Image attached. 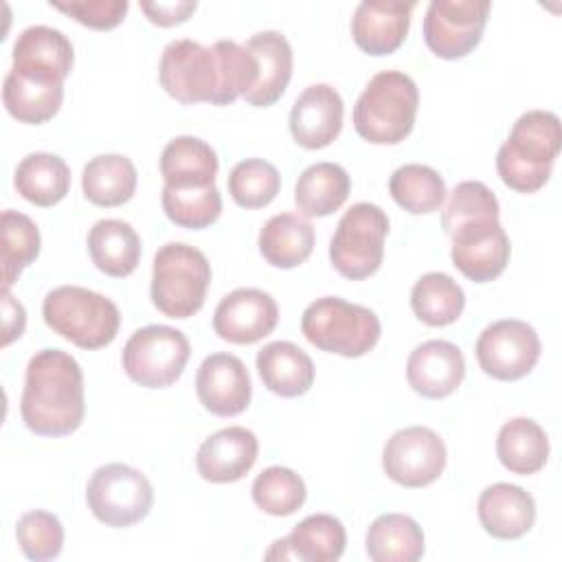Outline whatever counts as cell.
I'll return each instance as SVG.
<instances>
[{
    "label": "cell",
    "mask_w": 562,
    "mask_h": 562,
    "mask_svg": "<svg viewBox=\"0 0 562 562\" xmlns=\"http://www.w3.org/2000/svg\"><path fill=\"white\" fill-rule=\"evenodd\" d=\"M24 426L40 437H66L86 415L83 371L61 349H40L26 364L20 397Z\"/></svg>",
    "instance_id": "1"
},
{
    "label": "cell",
    "mask_w": 562,
    "mask_h": 562,
    "mask_svg": "<svg viewBox=\"0 0 562 562\" xmlns=\"http://www.w3.org/2000/svg\"><path fill=\"white\" fill-rule=\"evenodd\" d=\"M560 147L562 127L558 114L529 110L518 116L507 140L498 147L496 171L509 189L536 193L549 182Z\"/></svg>",
    "instance_id": "2"
},
{
    "label": "cell",
    "mask_w": 562,
    "mask_h": 562,
    "mask_svg": "<svg viewBox=\"0 0 562 562\" xmlns=\"http://www.w3.org/2000/svg\"><path fill=\"white\" fill-rule=\"evenodd\" d=\"M419 90L402 70L373 75L353 105L356 132L373 145H397L415 125Z\"/></svg>",
    "instance_id": "3"
},
{
    "label": "cell",
    "mask_w": 562,
    "mask_h": 562,
    "mask_svg": "<svg viewBox=\"0 0 562 562\" xmlns=\"http://www.w3.org/2000/svg\"><path fill=\"white\" fill-rule=\"evenodd\" d=\"M44 323L79 349L108 347L121 325L116 303L81 285H59L44 296Z\"/></svg>",
    "instance_id": "4"
},
{
    "label": "cell",
    "mask_w": 562,
    "mask_h": 562,
    "mask_svg": "<svg viewBox=\"0 0 562 562\" xmlns=\"http://www.w3.org/2000/svg\"><path fill=\"white\" fill-rule=\"evenodd\" d=\"M211 283L206 255L189 244L169 241L154 255L151 303L169 318H189L204 305Z\"/></svg>",
    "instance_id": "5"
},
{
    "label": "cell",
    "mask_w": 562,
    "mask_h": 562,
    "mask_svg": "<svg viewBox=\"0 0 562 562\" xmlns=\"http://www.w3.org/2000/svg\"><path fill=\"white\" fill-rule=\"evenodd\" d=\"M301 331L321 351L360 358L378 345L382 327L373 310L340 296H323L305 307Z\"/></svg>",
    "instance_id": "6"
},
{
    "label": "cell",
    "mask_w": 562,
    "mask_h": 562,
    "mask_svg": "<svg viewBox=\"0 0 562 562\" xmlns=\"http://www.w3.org/2000/svg\"><path fill=\"white\" fill-rule=\"evenodd\" d=\"M386 235L389 217L378 204H351L338 220V226L329 241L331 266L338 270V274L351 281L375 274L384 259Z\"/></svg>",
    "instance_id": "7"
},
{
    "label": "cell",
    "mask_w": 562,
    "mask_h": 562,
    "mask_svg": "<svg viewBox=\"0 0 562 562\" xmlns=\"http://www.w3.org/2000/svg\"><path fill=\"white\" fill-rule=\"evenodd\" d=\"M191 356L189 338L169 325L136 329L123 347L125 375L145 389H167L184 371Z\"/></svg>",
    "instance_id": "8"
},
{
    "label": "cell",
    "mask_w": 562,
    "mask_h": 562,
    "mask_svg": "<svg viewBox=\"0 0 562 562\" xmlns=\"http://www.w3.org/2000/svg\"><path fill=\"white\" fill-rule=\"evenodd\" d=\"M86 501L99 522L132 527L149 514L154 487L140 470L127 463H105L92 472L86 485Z\"/></svg>",
    "instance_id": "9"
},
{
    "label": "cell",
    "mask_w": 562,
    "mask_h": 562,
    "mask_svg": "<svg viewBox=\"0 0 562 562\" xmlns=\"http://www.w3.org/2000/svg\"><path fill=\"white\" fill-rule=\"evenodd\" d=\"M158 79L165 92L184 105H215L222 88L217 53L213 46H204L189 37L173 40L162 48Z\"/></svg>",
    "instance_id": "10"
},
{
    "label": "cell",
    "mask_w": 562,
    "mask_h": 562,
    "mask_svg": "<svg viewBox=\"0 0 562 562\" xmlns=\"http://www.w3.org/2000/svg\"><path fill=\"white\" fill-rule=\"evenodd\" d=\"M487 0H432L424 15V42L441 59L470 55L485 31Z\"/></svg>",
    "instance_id": "11"
},
{
    "label": "cell",
    "mask_w": 562,
    "mask_h": 562,
    "mask_svg": "<svg viewBox=\"0 0 562 562\" xmlns=\"http://www.w3.org/2000/svg\"><path fill=\"white\" fill-rule=\"evenodd\" d=\"M474 351L485 375L512 382L525 378L538 364L542 345L529 323L501 318L481 331Z\"/></svg>",
    "instance_id": "12"
},
{
    "label": "cell",
    "mask_w": 562,
    "mask_h": 562,
    "mask_svg": "<svg viewBox=\"0 0 562 562\" xmlns=\"http://www.w3.org/2000/svg\"><path fill=\"white\" fill-rule=\"evenodd\" d=\"M446 443L428 426H408L391 435L382 450L384 474L402 487H426L446 468Z\"/></svg>",
    "instance_id": "13"
},
{
    "label": "cell",
    "mask_w": 562,
    "mask_h": 562,
    "mask_svg": "<svg viewBox=\"0 0 562 562\" xmlns=\"http://www.w3.org/2000/svg\"><path fill=\"white\" fill-rule=\"evenodd\" d=\"M448 237L452 239V266L470 281L487 283L505 272L512 244L498 220L463 224Z\"/></svg>",
    "instance_id": "14"
},
{
    "label": "cell",
    "mask_w": 562,
    "mask_h": 562,
    "mask_svg": "<svg viewBox=\"0 0 562 562\" xmlns=\"http://www.w3.org/2000/svg\"><path fill=\"white\" fill-rule=\"evenodd\" d=\"M64 81L66 77L50 68L13 64L2 83V103L15 121L42 125L59 112Z\"/></svg>",
    "instance_id": "15"
},
{
    "label": "cell",
    "mask_w": 562,
    "mask_h": 562,
    "mask_svg": "<svg viewBox=\"0 0 562 562\" xmlns=\"http://www.w3.org/2000/svg\"><path fill=\"white\" fill-rule=\"evenodd\" d=\"M279 323L277 301L259 288H237L215 307L213 329L233 345H252L270 336Z\"/></svg>",
    "instance_id": "16"
},
{
    "label": "cell",
    "mask_w": 562,
    "mask_h": 562,
    "mask_svg": "<svg viewBox=\"0 0 562 562\" xmlns=\"http://www.w3.org/2000/svg\"><path fill=\"white\" fill-rule=\"evenodd\" d=\"M195 393L200 404L217 417L244 413L252 397V384L246 364L233 353H211L195 373Z\"/></svg>",
    "instance_id": "17"
},
{
    "label": "cell",
    "mask_w": 562,
    "mask_h": 562,
    "mask_svg": "<svg viewBox=\"0 0 562 562\" xmlns=\"http://www.w3.org/2000/svg\"><path fill=\"white\" fill-rule=\"evenodd\" d=\"M345 103L329 83L307 86L290 110V134L305 149L331 145L342 130Z\"/></svg>",
    "instance_id": "18"
},
{
    "label": "cell",
    "mask_w": 562,
    "mask_h": 562,
    "mask_svg": "<svg viewBox=\"0 0 562 562\" xmlns=\"http://www.w3.org/2000/svg\"><path fill=\"white\" fill-rule=\"evenodd\" d=\"M465 378L461 349L450 340H426L417 345L406 360V380L411 389L428 400L452 395Z\"/></svg>",
    "instance_id": "19"
},
{
    "label": "cell",
    "mask_w": 562,
    "mask_h": 562,
    "mask_svg": "<svg viewBox=\"0 0 562 562\" xmlns=\"http://www.w3.org/2000/svg\"><path fill=\"white\" fill-rule=\"evenodd\" d=\"M415 2L364 0L351 18V35L360 50L373 57L395 53L408 33Z\"/></svg>",
    "instance_id": "20"
},
{
    "label": "cell",
    "mask_w": 562,
    "mask_h": 562,
    "mask_svg": "<svg viewBox=\"0 0 562 562\" xmlns=\"http://www.w3.org/2000/svg\"><path fill=\"white\" fill-rule=\"evenodd\" d=\"M257 454V435L244 426H228L202 441L195 454V468L204 481L235 483L252 470Z\"/></svg>",
    "instance_id": "21"
},
{
    "label": "cell",
    "mask_w": 562,
    "mask_h": 562,
    "mask_svg": "<svg viewBox=\"0 0 562 562\" xmlns=\"http://www.w3.org/2000/svg\"><path fill=\"white\" fill-rule=\"evenodd\" d=\"M347 531L345 525L329 514H312L303 518L290 536L274 540L266 553L268 560L292 558L303 562H336L345 553Z\"/></svg>",
    "instance_id": "22"
},
{
    "label": "cell",
    "mask_w": 562,
    "mask_h": 562,
    "mask_svg": "<svg viewBox=\"0 0 562 562\" xmlns=\"http://www.w3.org/2000/svg\"><path fill=\"white\" fill-rule=\"evenodd\" d=\"M476 514L492 538L516 540L533 527L536 501L520 485L494 483L481 492Z\"/></svg>",
    "instance_id": "23"
},
{
    "label": "cell",
    "mask_w": 562,
    "mask_h": 562,
    "mask_svg": "<svg viewBox=\"0 0 562 562\" xmlns=\"http://www.w3.org/2000/svg\"><path fill=\"white\" fill-rule=\"evenodd\" d=\"M244 46L255 55L259 68L257 83L248 94H244V99L255 108H268L283 97L290 83L294 64L292 46L279 31L255 33L246 40Z\"/></svg>",
    "instance_id": "24"
},
{
    "label": "cell",
    "mask_w": 562,
    "mask_h": 562,
    "mask_svg": "<svg viewBox=\"0 0 562 562\" xmlns=\"http://www.w3.org/2000/svg\"><path fill=\"white\" fill-rule=\"evenodd\" d=\"M220 160L198 136H176L160 154V176L171 189H206L215 184Z\"/></svg>",
    "instance_id": "25"
},
{
    "label": "cell",
    "mask_w": 562,
    "mask_h": 562,
    "mask_svg": "<svg viewBox=\"0 0 562 562\" xmlns=\"http://www.w3.org/2000/svg\"><path fill=\"white\" fill-rule=\"evenodd\" d=\"M257 371L263 386L281 397L305 395L316 373L312 358L290 340L268 342L257 353Z\"/></svg>",
    "instance_id": "26"
},
{
    "label": "cell",
    "mask_w": 562,
    "mask_h": 562,
    "mask_svg": "<svg viewBox=\"0 0 562 562\" xmlns=\"http://www.w3.org/2000/svg\"><path fill=\"white\" fill-rule=\"evenodd\" d=\"M314 226L299 213H277L259 231L261 257L281 270L301 266L314 250Z\"/></svg>",
    "instance_id": "27"
},
{
    "label": "cell",
    "mask_w": 562,
    "mask_h": 562,
    "mask_svg": "<svg viewBox=\"0 0 562 562\" xmlns=\"http://www.w3.org/2000/svg\"><path fill=\"white\" fill-rule=\"evenodd\" d=\"M92 263L108 277H130L140 261V237L123 220H99L88 233Z\"/></svg>",
    "instance_id": "28"
},
{
    "label": "cell",
    "mask_w": 562,
    "mask_h": 562,
    "mask_svg": "<svg viewBox=\"0 0 562 562\" xmlns=\"http://www.w3.org/2000/svg\"><path fill=\"white\" fill-rule=\"evenodd\" d=\"M364 549L373 562H415L424 555L426 540L415 518L393 512L369 525Z\"/></svg>",
    "instance_id": "29"
},
{
    "label": "cell",
    "mask_w": 562,
    "mask_h": 562,
    "mask_svg": "<svg viewBox=\"0 0 562 562\" xmlns=\"http://www.w3.org/2000/svg\"><path fill=\"white\" fill-rule=\"evenodd\" d=\"M13 184L26 202L35 206H55L70 191V167L57 154L35 151L20 160Z\"/></svg>",
    "instance_id": "30"
},
{
    "label": "cell",
    "mask_w": 562,
    "mask_h": 562,
    "mask_svg": "<svg viewBox=\"0 0 562 562\" xmlns=\"http://www.w3.org/2000/svg\"><path fill=\"white\" fill-rule=\"evenodd\" d=\"M351 191L345 167L336 162H314L296 180L294 202L305 217H327L338 211Z\"/></svg>",
    "instance_id": "31"
},
{
    "label": "cell",
    "mask_w": 562,
    "mask_h": 562,
    "mask_svg": "<svg viewBox=\"0 0 562 562\" xmlns=\"http://www.w3.org/2000/svg\"><path fill=\"white\" fill-rule=\"evenodd\" d=\"M496 457L514 474H536L549 459L547 432L529 417H514L498 430Z\"/></svg>",
    "instance_id": "32"
},
{
    "label": "cell",
    "mask_w": 562,
    "mask_h": 562,
    "mask_svg": "<svg viewBox=\"0 0 562 562\" xmlns=\"http://www.w3.org/2000/svg\"><path fill=\"white\" fill-rule=\"evenodd\" d=\"M138 173L134 162L121 154H101L86 162L81 173L83 195L97 206H121L132 200Z\"/></svg>",
    "instance_id": "33"
},
{
    "label": "cell",
    "mask_w": 562,
    "mask_h": 562,
    "mask_svg": "<svg viewBox=\"0 0 562 562\" xmlns=\"http://www.w3.org/2000/svg\"><path fill=\"white\" fill-rule=\"evenodd\" d=\"M465 307L461 285L446 272L422 274L411 290V310L428 327L452 325Z\"/></svg>",
    "instance_id": "34"
},
{
    "label": "cell",
    "mask_w": 562,
    "mask_h": 562,
    "mask_svg": "<svg viewBox=\"0 0 562 562\" xmlns=\"http://www.w3.org/2000/svg\"><path fill=\"white\" fill-rule=\"evenodd\" d=\"M389 193L404 211L413 215H426L441 209L448 191L439 171L428 165L408 162L391 173Z\"/></svg>",
    "instance_id": "35"
},
{
    "label": "cell",
    "mask_w": 562,
    "mask_h": 562,
    "mask_svg": "<svg viewBox=\"0 0 562 562\" xmlns=\"http://www.w3.org/2000/svg\"><path fill=\"white\" fill-rule=\"evenodd\" d=\"M40 228L37 224L13 209L2 211L0 217V263H2V290H9L20 272L31 266L40 255Z\"/></svg>",
    "instance_id": "36"
},
{
    "label": "cell",
    "mask_w": 562,
    "mask_h": 562,
    "mask_svg": "<svg viewBox=\"0 0 562 562\" xmlns=\"http://www.w3.org/2000/svg\"><path fill=\"white\" fill-rule=\"evenodd\" d=\"M75 50L70 40L53 26L33 24L26 26L13 44V64L50 68L64 77L70 75Z\"/></svg>",
    "instance_id": "37"
},
{
    "label": "cell",
    "mask_w": 562,
    "mask_h": 562,
    "mask_svg": "<svg viewBox=\"0 0 562 562\" xmlns=\"http://www.w3.org/2000/svg\"><path fill=\"white\" fill-rule=\"evenodd\" d=\"M255 505L270 516H292L307 496L305 481L290 468L270 465L252 481Z\"/></svg>",
    "instance_id": "38"
},
{
    "label": "cell",
    "mask_w": 562,
    "mask_h": 562,
    "mask_svg": "<svg viewBox=\"0 0 562 562\" xmlns=\"http://www.w3.org/2000/svg\"><path fill=\"white\" fill-rule=\"evenodd\" d=\"M165 215L180 228L200 231L211 226L222 213V193L220 189H171L162 187L160 193Z\"/></svg>",
    "instance_id": "39"
},
{
    "label": "cell",
    "mask_w": 562,
    "mask_h": 562,
    "mask_svg": "<svg viewBox=\"0 0 562 562\" xmlns=\"http://www.w3.org/2000/svg\"><path fill=\"white\" fill-rule=\"evenodd\" d=\"M228 193L241 209H261L270 204L279 189V169L263 158H246L228 173Z\"/></svg>",
    "instance_id": "40"
},
{
    "label": "cell",
    "mask_w": 562,
    "mask_h": 562,
    "mask_svg": "<svg viewBox=\"0 0 562 562\" xmlns=\"http://www.w3.org/2000/svg\"><path fill=\"white\" fill-rule=\"evenodd\" d=\"M498 200L487 184L479 180H463L450 193V200L441 213V226L448 235L470 222L498 220Z\"/></svg>",
    "instance_id": "41"
},
{
    "label": "cell",
    "mask_w": 562,
    "mask_h": 562,
    "mask_svg": "<svg viewBox=\"0 0 562 562\" xmlns=\"http://www.w3.org/2000/svg\"><path fill=\"white\" fill-rule=\"evenodd\" d=\"M15 538L29 560L46 562L61 553L64 527L55 514L31 509L18 518Z\"/></svg>",
    "instance_id": "42"
},
{
    "label": "cell",
    "mask_w": 562,
    "mask_h": 562,
    "mask_svg": "<svg viewBox=\"0 0 562 562\" xmlns=\"http://www.w3.org/2000/svg\"><path fill=\"white\" fill-rule=\"evenodd\" d=\"M50 7L70 15L75 22L94 29L110 31L119 26L130 9L127 0H83V2H53Z\"/></svg>",
    "instance_id": "43"
},
{
    "label": "cell",
    "mask_w": 562,
    "mask_h": 562,
    "mask_svg": "<svg viewBox=\"0 0 562 562\" xmlns=\"http://www.w3.org/2000/svg\"><path fill=\"white\" fill-rule=\"evenodd\" d=\"M198 9L193 0H176V2H140V11L147 15L151 24L173 26L189 20V15Z\"/></svg>",
    "instance_id": "44"
},
{
    "label": "cell",
    "mask_w": 562,
    "mask_h": 562,
    "mask_svg": "<svg viewBox=\"0 0 562 562\" xmlns=\"http://www.w3.org/2000/svg\"><path fill=\"white\" fill-rule=\"evenodd\" d=\"M26 312L24 305L11 296L9 290H2V347H9L15 338L24 334Z\"/></svg>",
    "instance_id": "45"
}]
</instances>
